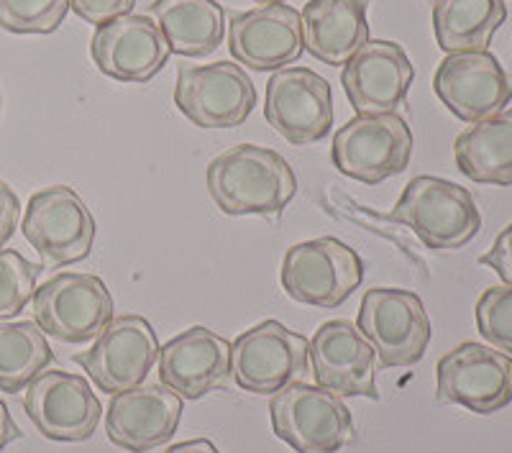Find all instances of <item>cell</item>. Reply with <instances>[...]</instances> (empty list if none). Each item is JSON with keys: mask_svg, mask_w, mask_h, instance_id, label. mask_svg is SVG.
I'll list each match as a JSON object with an SVG mask.
<instances>
[{"mask_svg": "<svg viewBox=\"0 0 512 453\" xmlns=\"http://www.w3.org/2000/svg\"><path fill=\"white\" fill-rule=\"evenodd\" d=\"M479 264L495 269V274L505 285H512V223L502 228L492 249L479 256Z\"/></svg>", "mask_w": 512, "mask_h": 453, "instance_id": "31", "label": "cell"}, {"mask_svg": "<svg viewBox=\"0 0 512 453\" xmlns=\"http://www.w3.org/2000/svg\"><path fill=\"white\" fill-rule=\"evenodd\" d=\"M228 52L233 62L256 72L282 70L303 57V21L287 3H267L236 13L228 24Z\"/></svg>", "mask_w": 512, "mask_h": 453, "instance_id": "19", "label": "cell"}, {"mask_svg": "<svg viewBox=\"0 0 512 453\" xmlns=\"http://www.w3.org/2000/svg\"><path fill=\"white\" fill-rule=\"evenodd\" d=\"M361 256L333 236L303 241L287 249L280 269L282 290L300 305L333 310L361 287Z\"/></svg>", "mask_w": 512, "mask_h": 453, "instance_id": "5", "label": "cell"}, {"mask_svg": "<svg viewBox=\"0 0 512 453\" xmlns=\"http://www.w3.org/2000/svg\"><path fill=\"white\" fill-rule=\"evenodd\" d=\"M210 200L226 215H277L297 192L285 157L256 144L231 146L205 169Z\"/></svg>", "mask_w": 512, "mask_h": 453, "instance_id": "1", "label": "cell"}, {"mask_svg": "<svg viewBox=\"0 0 512 453\" xmlns=\"http://www.w3.org/2000/svg\"><path fill=\"white\" fill-rule=\"evenodd\" d=\"M21 215V200L8 182L0 180V249L13 239Z\"/></svg>", "mask_w": 512, "mask_h": 453, "instance_id": "32", "label": "cell"}, {"mask_svg": "<svg viewBox=\"0 0 512 453\" xmlns=\"http://www.w3.org/2000/svg\"><path fill=\"white\" fill-rule=\"evenodd\" d=\"M413 62L402 44L369 39L341 70V85L356 116L395 113L413 85Z\"/></svg>", "mask_w": 512, "mask_h": 453, "instance_id": "18", "label": "cell"}, {"mask_svg": "<svg viewBox=\"0 0 512 453\" xmlns=\"http://www.w3.org/2000/svg\"><path fill=\"white\" fill-rule=\"evenodd\" d=\"M136 0H70V8L75 16H80L85 24L100 26L105 21H113L118 16L134 11Z\"/></svg>", "mask_w": 512, "mask_h": 453, "instance_id": "30", "label": "cell"}, {"mask_svg": "<svg viewBox=\"0 0 512 453\" xmlns=\"http://www.w3.org/2000/svg\"><path fill=\"white\" fill-rule=\"evenodd\" d=\"M54 359L47 333L34 320L0 323V392H21Z\"/></svg>", "mask_w": 512, "mask_h": 453, "instance_id": "26", "label": "cell"}, {"mask_svg": "<svg viewBox=\"0 0 512 453\" xmlns=\"http://www.w3.org/2000/svg\"><path fill=\"white\" fill-rule=\"evenodd\" d=\"M21 231L39 254L41 267L59 269L88 259L98 226L72 187L52 185L31 195Z\"/></svg>", "mask_w": 512, "mask_h": 453, "instance_id": "7", "label": "cell"}, {"mask_svg": "<svg viewBox=\"0 0 512 453\" xmlns=\"http://www.w3.org/2000/svg\"><path fill=\"white\" fill-rule=\"evenodd\" d=\"M505 18V0H433V34L446 54L484 52Z\"/></svg>", "mask_w": 512, "mask_h": 453, "instance_id": "25", "label": "cell"}, {"mask_svg": "<svg viewBox=\"0 0 512 453\" xmlns=\"http://www.w3.org/2000/svg\"><path fill=\"white\" fill-rule=\"evenodd\" d=\"M169 49L152 16L126 13L95 26L90 57L103 75L118 82H149L167 64Z\"/></svg>", "mask_w": 512, "mask_h": 453, "instance_id": "17", "label": "cell"}, {"mask_svg": "<svg viewBox=\"0 0 512 453\" xmlns=\"http://www.w3.org/2000/svg\"><path fill=\"white\" fill-rule=\"evenodd\" d=\"M392 221L410 231L433 251L464 249L482 228V213L472 192L451 180L420 175L408 182L392 208Z\"/></svg>", "mask_w": 512, "mask_h": 453, "instance_id": "2", "label": "cell"}, {"mask_svg": "<svg viewBox=\"0 0 512 453\" xmlns=\"http://www.w3.org/2000/svg\"><path fill=\"white\" fill-rule=\"evenodd\" d=\"M18 438H21V428H18L16 420H13L6 402L0 400V451L6 446H11L13 441H18Z\"/></svg>", "mask_w": 512, "mask_h": 453, "instance_id": "33", "label": "cell"}, {"mask_svg": "<svg viewBox=\"0 0 512 453\" xmlns=\"http://www.w3.org/2000/svg\"><path fill=\"white\" fill-rule=\"evenodd\" d=\"M254 3H262V6H267V3H285V0H254Z\"/></svg>", "mask_w": 512, "mask_h": 453, "instance_id": "35", "label": "cell"}, {"mask_svg": "<svg viewBox=\"0 0 512 453\" xmlns=\"http://www.w3.org/2000/svg\"><path fill=\"white\" fill-rule=\"evenodd\" d=\"M159 382L182 400H203L231 379V343L205 326H192L159 349Z\"/></svg>", "mask_w": 512, "mask_h": 453, "instance_id": "21", "label": "cell"}, {"mask_svg": "<svg viewBox=\"0 0 512 453\" xmlns=\"http://www.w3.org/2000/svg\"><path fill=\"white\" fill-rule=\"evenodd\" d=\"M369 0H308L300 13L305 52L341 67L369 41Z\"/></svg>", "mask_w": 512, "mask_h": 453, "instance_id": "22", "label": "cell"}, {"mask_svg": "<svg viewBox=\"0 0 512 453\" xmlns=\"http://www.w3.org/2000/svg\"><path fill=\"white\" fill-rule=\"evenodd\" d=\"M149 16L182 57H210L226 36V11L216 0H154Z\"/></svg>", "mask_w": 512, "mask_h": 453, "instance_id": "23", "label": "cell"}, {"mask_svg": "<svg viewBox=\"0 0 512 453\" xmlns=\"http://www.w3.org/2000/svg\"><path fill=\"white\" fill-rule=\"evenodd\" d=\"M182 420V397L164 384L118 392L105 410V436L128 453H149L172 441Z\"/></svg>", "mask_w": 512, "mask_h": 453, "instance_id": "20", "label": "cell"}, {"mask_svg": "<svg viewBox=\"0 0 512 453\" xmlns=\"http://www.w3.org/2000/svg\"><path fill=\"white\" fill-rule=\"evenodd\" d=\"M24 410L41 436L59 443L90 441L103 415L88 379L64 369H44L26 387Z\"/></svg>", "mask_w": 512, "mask_h": 453, "instance_id": "14", "label": "cell"}, {"mask_svg": "<svg viewBox=\"0 0 512 453\" xmlns=\"http://www.w3.org/2000/svg\"><path fill=\"white\" fill-rule=\"evenodd\" d=\"M264 118L292 146L326 139L333 126L331 85L310 67H282L267 82Z\"/></svg>", "mask_w": 512, "mask_h": 453, "instance_id": "13", "label": "cell"}, {"mask_svg": "<svg viewBox=\"0 0 512 453\" xmlns=\"http://www.w3.org/2000/svg\"><path fill=\"white\" fill-rule=\"evenodd\" d=\"M356 328L369 338L384 369L418 364L433 333L423 300L402 287H372L364 292Z\"/></svg>", "mask_w": 512, "mask_h": 453, "instance_id": "8", "label": "cell"}, {"mask_svg": "<svg viewBox=\"0 0 512 453\" xmlns=\"http://www.w3.org/2000/svg\"><path fill=\"white\" fill-rule=\"evenodd\" d=\"M70 11V0H0V26L11 34H52Z\"/></svg>", "mask_w": 512, "mask_h": 453, "instance_id": "27", "label": "cell"}, {"mask_svg": "<svg viewBox=\"0 0 512 453\" xmlns=\"http://www.w3.org/2000/svg\"><path fill=\"white\" fill-rule=\"evenodd\" d=\"M477 328L492 349L512 356V285H497L477 300Z\"/></svg>", "mask_w": 512, "mask_h": 453, "instance_id": "29", "label": "cell"}, {"mask_svg": "<svg viewBox=\"0 0 512 453\" xmlns=\"http://www.w3.org/2000/svg\"><path fill=\"white\" fill-rule=\"evenodd\" d=\"M164 453H221L218 446L208 438H192V441H182L175 443V446H169Z\"/></svg>", "mask_w": 512, "mask_h": 453, "instance_id": "34", "label": "cell"}, {"mask_svg": "<svg viewBox=\"0 0 512 453\" xmlns=\"http://www.w3.org/2000/svg\"><path fill=\"white\" fill-rule=\"evenodd\" d=\"M34 323L62 343H88L116 318L111 290L95 274L59 272L36 287Z\"/></svg>", "mask_w": 512, "mask_h": 453, "instance_id": "6", "label": "cell"}, {"mask_svg": "<svg viewBox=\"0 0 512 453\" xmlns=\"http://www.w3.org/2000/svg\"><path fill=\"white\" fill-rule=\"evenodd\" d=\"M377 351L349 320H328L310 338V372L318 387L338 397L382 400L377 390Z\"/></svg>", "mask_w": 512, "mask_h": 453, "instance_id": "15", "label": "cell"}, {"mask_svg": "<svg viewBox=\"0 0 512 453\" xmlns=\"http://www.w3.org/2000/svg\"><path fill=\"white\" fill-rule=\"evenodd\" d=\"M175 105L198 128H233L254 111L256 88L239 62L182 64L175 80Z\"/></svg>", "mask_w": 512, "mask_h": 453, "instance_id": "10", "label": "cell"}, {"mask_svg": "<svg viewBox=\"0 0 512 453\" xmlns=\"http://www.w3.org/2000/svg\"><path fill=\"white\" fill-rule=\"evenodd\" d=\"M410 157L413 131L400 113L354 116L333 136V167L361 185L374 187L402 175Z\"/></svg>", "mask_w": 512, "mask_h": 453, "instance_id": "4", "label": "cell"}, {"mask_svg": "<svg viewBox=\"0 0 512 453\" xmlns=\"http://www.w3.org/2000/svg\"><path fill=\"white\" fill-rule=\"evenodd\" d=\"M308 372L310 341L280 320H264L231 343V377L251 395H274Z\"/></svg>", "mask_w": 512, "mask_h": 453, "instance_id": "9", "label": "cell"}, {"mask_svg": "<svg viewBox=\"0 0 512 453\" xmlns=\"http://www.w3.org/2000/svg\"><path fill=\"white\" fill-rule=\"evenodd\" d=\"M159 349L162 346L149 320L121 315L100 331L88 351L75 354V364L88 372L100 392L113 397L146 382L159 361Z\"/></svg>", "mask_w": 512, "mask_h": 453, "instance_id": "11", "label": "cell"}, {"mask_svg": "<svg viewBox=\"0 0 512 453\" xmlns=\"http://www.w3.org/2000/svg\"><path fill=\"white\" fill-rule=\"evenodd\" d=\"M39 269L13 249H0V320L16 318L36 292Z\"/></svg>", "mask_w": 512, "mask_h": 453, "instance_id": "28", "label": "cell"}, {"mask_svg": "<svg viewBox=\"0 0 512 453\" xmlns=\"http://www.w3.org/2000/svg\"><path fill=\"white\" fill-rule=\"evenodd\" d=\"M461 175L477 185H512V111L472 123L454 141Z\"/></svg>", "mask_w": 512, "mask_h": 453, "instance_id": "24", "label": "cell"}, {"mask_svg": "<svg viewBox=\"0 0 512 453\" xmlns=\"http://www.w3.org/2000/svg\"><path fill=\"white\" fill-rule=\"evenodd\" d=\"M274 436L297 453H338L354 441V418L344 397L318 384L292 382L269 402Z\"/></svg>", "mask_w": 512, "mask_h": 453, "instance_id": "3", "label": "cell"}, {"mask_svg": "<svg viewBox=\"0 0 512 453\" xmlns=\"http://www.w3.org/2000/svg\"><path fill=\"white\" fill-rule=\"evenodd\" d=\"M438 100L459 121L477 123L505 111L512 100V82L492 52L446 54L433 75Z\"/></svg>", "mask_w": 512, "mask_h": 453, "instance_id": "16", "label": "cell"}, {"mask_svg": "<svg viewBox=\"0 0 512 453\" xmlns=\"http://www.w3.org/2000/svg\"><path fill=\"white\" fill-rule=\"evenodd\" d=\"M438 400L477 415H492L512 402V359L484 343L466 341L436 366Z\"/></svg>", "mask_w": 512, "mask_h": 453, "instance_id": "12", "label": "cell"}]
</instances>
